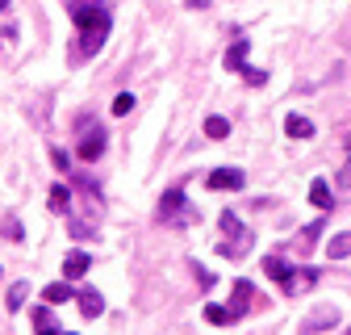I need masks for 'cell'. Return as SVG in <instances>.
Segmentation results:
<instances>
[{"label": "cell", "instance_id": "1", "mask_svg": "<svg viewBox=\"0 0 351 335\" xmlns=\"http://www.w3.org/2000/svg\"><path fill=\"white\" fill-rule=\"evenodd\" d=\"M67 13L80 30V51L75 55H97L105 47L109 30H113V13L105 5H97V0H67Z\"/></svg>", "mask_w": 351, "mask_h": 335}, {"label": "cell", "instance_id": "2", "mask_svg": "<svg viewBox=\"0 0 351 335\" xmlns=\"http://www.w3.org/2000/svg\"><path fill=\"white\" fill-rule=\"evenodd\" d=\"M201 214H193L189 209V201H184V193L180 189H167L163 197H159V222L163 227H189V222H197Z\"/></svg>", "mask_w": 351, "mask_h": 335}, {"label": "cell", "instance_id": "3", "mask_svg": "<svg viewBox=\"0 0 351 335\" xmlns=\"http://www.w3.org/2000/svg\"><path fill=\"white\" fill-rule=\"evenodd\" d=\"M230 239H222L217 243V256H230V260H243L247 251H251V231H243V227H234V231H226Z\"/></svg>", "mask_w": 351, "mask_h": 335}, {"label": "cell", "instance_id": "4", "mask_svg": "<svg viewBox=\"0 0 351 335\" xmlns=\"http://www.w3.org/2000/svg\"><path fill=\"white\" fill-rule=\"evenodd\" d=\"M318 277H322L318 268H293V277H289L280 289L289 293V298H301V293H310V289L318 285Z\"/></svg>", "mask_w": 351, "mask_h": 335}, {"label": "cell", "instance_id": "5", "mask_svg": "<svg viewBox=\"0 0 351 335\" xmlns=\"http://www.w3.org/2000/svg\"><path fill=\"white\" fill-rule=\"evenodd\" d=\"M205 185L217 193V189H243L247 185V176L239 172V168H213V172L205 176Z\"/></svg>", "mask_w": 351, "mask_h": 335}, {"label": "cell", "instance_id": "6", "mask_svg": "<svg viewBox=\"0 0 351 335\" xmlns=\"http://www.w3.org/2000/svg\"><path fill=\"white\" fill-rule=\"evenodd\" d=\"M105 147H109V139H105V130L97 126V130H88V135H84V143H80V159H84V163H93V159L105 155Z\"/></svg>", "mask_w": 351, "mask_h": 335}, {"label": "cell", "instance_id": "7", "mask_svg": "<svg viewBox=\"0 0 351 335\" xmlns=\"http://www.w3.org/2000/svg\"><path fill=\"white\" fill-rule=\"evenodd\" d=\"M251 298H255V285H251V281H234V293H230V302H234V306H230V314L243 319L247 306H251Z\"/></svg>", "mask_w": 351, "mask_h": 335}, {"label": "cell", "instance_id": "8", "mask_svg": "<svg viewBox=\"0 0 351 335\" xmlns=\"http://www.w3.org/2000/svg\"><path fill=\"white\" fill-rule=\"evenodd\" d=\"M335 323H339V310H335V306H322V310H314L310 319L301 323V331H305V335H314V331H322V327H335Z\"/></svg>", "mask_w": 351, "mask_h": 335}, {"label": "cell", "instance_id": "9", "mask_svg": "<svg viewBox=\"0 0 351 335\" xmlns=\"http://www.w3.org/2000/svg\"><path fill=\"white\" fill-rule=\"evenodd\" d=\"M88 268H93V256H88V251H71V256L63 260V277L67 281H80Z\"/></svg>", "mask_w": 351, "mask_h": 335}, {"label": "cell", "instance_id": "10", "mask_svg": "<svg viewBox=\"0 0 351 335\" xmlns=\"http://www.w3.org/2000/svg\"><path fill=\"white\" fill-rule=\"evenodd\" d=\"M247 51H251V42H247V38H234V47H230V51H226V67H230V71H239V76H243V71H247V67H251V63H247Z\"/></svg>", "mask_w": 351, "mask_h": 335}, {"label": "cell", "instance_id": "11", "mask_svg": "<svg viewBox=\"0 0 351 335\" xmlns=\"http://www.w3.org/2000/svg\"><path fill=\"white\" fill-rule=\"evenodd\" d=\"M285 135H289V139H314V122L301 117V113H289V117H285Z\"/></svg>", "mask_w": 351, "mask_h": 335}, {"label": "cell", "instance_id": "12", "mask_svg": "<svg viewBox=\"0 0 351 335\" xmlns=\"http://www.w3.org/2000/svg\"><path fill=\"white\" fill-rule=\"evenodd\" d=\"M42 302H47V306H63V302H71V281L63 277V281L47 285V289H42Z\"/></svg>", "mask_w": 351, "mask_h": 335}, {"label": "cell", "instance_id": "13", "mask_svg": "<svg viewBox=\"0 0 351 335\" xmlns=\"http://www.w3.org/2000/svg\"><path fill=\"white\" fill-rule=\"evenodd\" d=\"M80 314H84V319H97V314H105V298H101L97 289H84V293H80Z\"/></svg>", "mask_w": 351, "mask_h": 335}, {"label": "cell", "instance_id": "14", "mask_svg": "<svg viewBox=\"0 0 351 335\" xmlns=\"http://www.w3.org/2000/svg\"><path fill=\"white\" fill-rule=\"evenodd\" d=\"M263 273H268L272 281H280V285H285V281L293 277V264H289V260H280V256H268V260H263Z\"/></svg>", "mask_w": 351, "mask_h": 335}, {"label": "cell", "instance_id": "15", "mask_svg": "<svg viewBox=\"0 0 351 335\" xmlns=\"http://www.w3.org/2000/svg\"><path fill=\"white\" fill-rule=\"evenodd\" d=\"M51 209H55V214H67V209H71V189L67 185H55L51 189V201H47Z\"/></svg>", "mask_w": 351, "mask_h": 335}, {"label": "cell", "instance_id": "16", "mask_svg": "<svg viewBox=\"0 0 351 335\" xmlns=\"http://www.w3.org/2000/svg\"><path fill=\"white\" fill-rule=\"evenodd\" d=\"M310 201H314L318 209H330V205H335V201H330V185H326L322 176H318V181L310 185Z\"/></svg>", "mask_w": 351, "mask_h": 335}, {"label": "cell", "instance_id": "17", "mask_svg": "<svg viewBox=\"0 0 351 335\" xmlns=\"http://www.w3.org/2000/svg\"><path fill=\"white\" fill-rule=\"evenodd\" d=\"M25 298H29V281H17V285L9 289V302H5V306H9V310L17 314V310L25 306Z\"/></svg>", "mask_w": 351, "mask_h": 335}, {"label": "cell", "instance_id": "18", "mask_svg": "<svg viewBox=\"0 0 351 335\" xmlns=\"http://www.w3.org/2000/svg\"><path fill=\"white\" fill-rule=\"evenodd\" d=\"M205 323H213V327H226V323H234V314H230L226 306L209 302V306H205Z\"/></svg>", "mask_w": 351, "mask_h": 335}, {"label": "cell", "instance_id": "19", "mask_svg": "<svg viewBox=\"0 0 351 335\" xmlns=\"http://www.w3.org/2000/svg\"><path fill=\"white\" fill-rule=\"evenodd\" d=\"M347 256H351V231L330 239V260H347Z\"/></svg>", "mask_w": 351, "mask_h": 335}, {"label": "cell", "instance_id": "20", "mask_svg": "<svg viewBox=\"0 0 351 335\" xmlns=\"http://www.w3.org/2000/svg\"><path fill=\"white\" fill-rule=\"evenodd\" d=\"M205 135L209 139H226L230 135V122L226 117H205Z\"/></svg>", "mask_w": 351, "mask_h": 335}, {"label": "cell", "instance_id": "21", "mask_svg": "<svg viewBox=\"0 0 351 335\" xmlns=\"http://www.w3.org/2000/svg\"><path fill=\"white\" fill-rule=\"evenodd\" d=\"M318 235H322V222H310V227H305V231H301V251H310V247L318 243Z\"/></svg>", "mask_w": 351, "mask_h": 335}, {"label": "cell", "instance_id": "22", "mask_svg": "<svg viewBox=\"0 0 351 335\" xmlns=\"http://www.w3.org/2000/svg\"><path fill=\"white\" fill-rule=\"evenodd\" d=\"M34 327H38V331H55V319H51V306H38V310H34Z\"/></svg>", "mask_w": 351, "mask_h": 335}, {"label": "cell", "instance_id": "23", "mask_svg": "<svg viewBox=\"0 0 351 335\" xmlns=\"http://www.w3.org/2000/svg\"><path fill=\"white\" fill-rule=\"evenodd\" d=\"M130 109H134V93H117V97H113V113L125 117Z\"/></svg>", "mask_w": 351, "mask_h": 335}, {"label": "cell", "instance_id": "24", "mask_svg": "<svg viewBox=\"0 0 351 335\" xmlns=\"http://www.w3.org/2000/svg\"><path fill=\"white\" fill-rule=\"evenodd\" d=\"M0 231H5V239H13V243H21V239H25V231H21V222H17V218H5V227H0Z\"/></svg>", "mask_w": 351, "mask_h": 335}, {"label": "cell", "instance_id": "25", "mask_svg": "<svg viewBox=\"0 0 351 335\" xmlns=\"http://www.w3.org/2000/svg\"><path fill=\"white\" fill-rule=\"evenodd\" d=\"M51 159H55V168H59V172H71V155H67L63 147H51Z\"/></svg>", "mask_w": 351, "mask_h": 335}, {"label": "cell", "instance_id": "26", "mask_svg": "<svg viewBox=\"0 0 351 335\" xmlns=\"http://www.w3.org/2000/svg\"><path fill=\"white\" fill-rule=\"evenodd\" d=\"M193 268H197V281H201V289H213V273H209L205 264H197V260H193Z\"/></svg>", "mask_w": 351, "mask_h": 335}, {"label": "cell", "instance_id": "27", "mask_svg": "<svg viewBox=\"0 0 351 335\" xmlns=\"http://www.w3.org/2000/svg\"><path fill=\"white\" fill-rule=\"evenodd\" d=\"M243 80H247V84H263V80H268V71H259V67H247V71H243Z\"/></svg>", "mask_w": 351, "mask_h": 335}, {"label": "cell", "instance_id": "28", "mask_svg": "<svg viewBox=\"0 0 351 335\" xmlns=\"http://www.w3.org/2000/svg\"><path fill=\"white\" fill-rule=\"evenodd\" d=\"M339 189H351V159L343 163V172H339Z\"/></svg>", "mask_w": 351, "mask_h": 335}, {"label": "cell", "instance_id": "29", "mask_svg": "<svg viewBox=\"0 0 351 335\" xmlns=\"http://www.w3.org/2000/svg\"><path fill=\"white\" fill-rule=\"evenodd\" d=\"M189 5H193V9H201V5H209V0H189Z\"/></svg>", "mask_w": 351, "mask_h": 335}, {"label": "cell", "instance_id": "30", "mask_svg": "<svg viewBox=\"0 0 351 335\" xmlns=\"http://www.w3.org/2000/svg\"><path fill=\"white\" fill-rule=\"evenodd\" d=\"M42 335H63V331H59V327H55V331H42Z\"/></svg>", "mask_w": 351, "mask_h": 335}, {"label": "cell", "instance_id": "31", "mask_svg": "<svg viewBox=\"0 0 351 335\" xmlns=\"http://www.w3.org/2000/svg\"><path fill=\"white\" fill-rule=\"evenodd\" d=\"M5 9H9V0H0V13H5Z\"/></svg>", "mask_w": 351, "mask_h": 335}, {"label": "cell", "instance_id": "32", "mask_svg": "<svg viewBox=\"0 0 351 335\" xmlns=\"http://www.w3.org/2000/svg\"><path fill=\"white\" fill-rule=\"evenodd\" d=\"M347 147H351V135H347Z\"/></svg>", "mask_w": 351, "mask_h": 335}, {"label": "cell", "instance_id": "33", "mask_svg": "<svg viewBox=\"0 0 351 335\" xmlns=\"http://www.w3.org/2000/svg\"><path fill=\"white\" fill-rule=\"evenodd\" d=\"M347 335H351V327H347Z\"/></svg>", "mask_w": 351, "mask_h": 335}, {"label": "cell", "instance_id": "34", "mask_svg": "<svg viewBox=\"0 0 351 335\" xmlns=\"http://www.w3.org/2000/svg\"><path fill=\"white\" fill-rule=\"evenodd\" d=\"M63 335H67V331H63Z\"/></svg>", "mask_w": 351, "mask_h": 335}]
</instances>
